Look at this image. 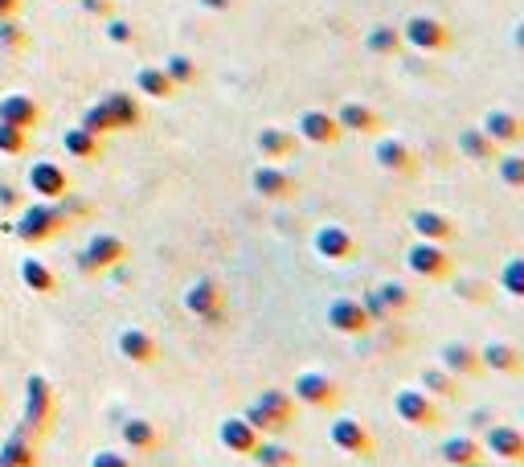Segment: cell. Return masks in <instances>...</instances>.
<instances>
[{"instance_id": "22", "label": "cell", "mask_w": 524, "mask_h": 467, "mask_svg": "<svg viewBox=\"0 0 524 467\" xmlns=\"http://www.w3.org/2000/svg\"><path fill=\"white\" fill-rule=\"evenodd\" d=\"M479 365H484V373H504V377H516L524 373V353L508 341H488L484 349H479Z\"/></svg>"}, {"instance_id": "35", "label": "cell", "mask_w": 524, "mask_h": 467, "mask_svg": "<svg viewBox=\"0 0 524 467\" xmlns=\"http://www.w3.org/2000/svg\"><path fill=\"white\" fill-rule=\"evenodd\" d=\"M136 87H140V95H148V99H172V95H177V82L164 74V66H144V70L136 74Z\"/></svg>"}, {"instance_id": "48", "label": "cell", "mask_w": 524, "mask_h": 467, "mask_svg": "<svg viewBox=\"0 0 524 467\" xmlns=\"http://www.w3.org/2000/svg\"><path fill=\"white\" fill-rule=\"evenodd\" d=\"M86 13H95V17H107L111 13V0H82Z\"/></svg>"}, {"instance_id": "50", "label": "cell", "mask_w": 524, "mask_h": 467, "mask_svg": "<svg viewBox=\"0 0 524 467\" xmlns=\"http://www.w3.org/2000/svg\"><path fill=\"white\" fill-rule=\"evenodd\" d=\"M21 9V0H0V21H5V17H13Z\"/></svg>"}, {"instance_id": "29", "label": "cell", "mask_w": 524, "mask_h": 467, "mask_svg": "<svg viewBox=\"0 0 524 467\" xmlns=\"http://www.w3.org/2000/svg\"><path fill=\"white\" fill-rule=\"evenodd\" d=\"M0 467H37V439H29L21 427L0 447Z\"/></svg>"}, {"instance_id": "34", "label": "cell", "mask_w": 524, "mask_h": 467, "mask_svg": "<svg viewBox=\"0 0 524 467\" xmlns=\"http://www.w3.org/2000/svg\"><path fill=\"white\" fill-rule=\"evenodd\" d=\"M418 386L430 394V398H459V377H451L443 365H426L422 377H418Z\"/></svg>"}, {"instance_id": "46", "label": "cell", "mask_w": 524, "mask_h": 467, "mask_svg": "<svg viewBox=\"0 0 524 467\" xmlns=\"http://www.w3.org/2000/svg\"><path fill=\"white\" fill-rule=\"evenodd\" d=\"M0 41H5V46L13 50V46H25V33H21V25H13L9 17L0 21Z\"/></svg>"}, {"instance_id": "43", "label": "cell", "mask_w": 524, "mask_h": 467, "mask_svg": "<svg viewBox=\"0 0 524 467\" xmlns=\"http://www.w3.org/2000/svg\"><path fill=\"white\" fill-rule=\"evenodd\" d=\"M78 127H86V132H95V136L115 132V123H111V115H107V107H103V103L86 107V115H82V123H78Z\"/></svg>"}, {"instance_id": "33", "label": "cell", "mask_w": 524, "mask_h": 467, "mask_svg": "<svg viewBox=\"0 0 524 467\" xmlns=\"http://www.w3.org/2000/svg\"><path fill=\"white\" fill-rule=\"evenodd\" d=\"M119 435H123V443L131 451H156L160 447V431H156V422H148V418H127L119 427Z\"/></svg>"}, {"instance_id": "40", "label": "cell", "mask_w": 524, "mask_h": 467, "mask_svg": "<svg viewBox=\"0 0 524 467\" xmlns=\"http://www.w3.org/2000/svg\"><path fill=\"white\" fill-rule=\"evenodd\" d=\"M500 291L512 295V300H524V254H516V259L500 267Z\"/></svg>"}, {"instance_id": "5", "label": "cell", "mask_w": 524, "mask_h": 467, "mask_svg": "<svg viewBox=\"0 0 524 467\" xmlns=\"http://www.w3.org/2000/svg\"><path fill=\"white\" fill-rule=\"evenodd\" d=\"M406 267H410V275H418V279H426V283H443V279H451L455 275V254L443 246V242H414L410 250H406Z\"/></svg>"}, {"instance_id": "2", "label": "cell", "mask_w": 524, "mask_h": 467, "mask_svg": "<svg viewBox=\"0 0 524 467\" xmlns=\"http://www.w3.org/2000/svg\"><path fill=\"white\" fill-rule=\"evenodd\" d=\"M402 41L418 54H447L451 50V25L443 17H430V13H414L402 25Z\"/></svg>"}, {"instance_id": "3", "label": "cell", "mask_w": 524, "mask_h": 467, "mask_svg": "<svg viewBox=\"0 0 524 467\" xmlns=\"http://www.w3.org/2000/svg\"><path fill=\"white\" fill-rule=\"evenodd\" d=\"M54 427V390H50V381L33 373L29 377V386H25V422H21V431L29 439H41V435H50Z\"/></svg>"}, {"instance_id": "36", "label": "cell", "mask_w": 524, "mask_h": 467, "mask_svg": "<svg viewBox=\"0 0 524 467\" xmlns=\"http://www.w3.org/2000/svg\"><path fill=\"white\" fill-rule=\"evenodd\" d=\"M21 279H25V287L29 291H37V295H58V275L41 263V259H25L21 263Z\"/></svg>"}, {"instance_id": "41", "label": "cell", "mask_w": 524, "mask_h": 467, "mask_svg": "<svg viewBox=\"0 0 524 467\" xmlns=\"http://www.w3.org/2000/svg\"><path fill=\"white\" fill-rule=\"evenodd\" d=\"M164 74L177 82V87H193V82L201 78V70H197V62L193 58H185V54H172V58H164Z\"/></svg>"}, {"instance_id": "47", "label": "cell", "mask_w": 524, "mask_h": 467, "mask_svg": "<svg viewBox=\"0 0 524 467\" xmlns=\"http://www.w3.org/2000/svg\"><path fill=\"white\" fill-rule=\"evenodd\" d=\"M107 37L119 41V46H127V41H136V29H131L127 21H111V25H107Z\"/></svg>"}, {"instance_id": "39", "label": "cell", "mask_w": 524, "mask_h": 467, "mask_svg": "<svg viewBox=\"0 0 524 467\" xmlns=\"http://www.w3.org/2000/svg\"><path fill=\"white\" fill-rule=\"evenodd\" d=\"M496 177L508 185V189H516V193H524V156L520 152H500L496 156Z\"/></svg>"}, {"instance_id": "1", "label": "cell", "mask_w": 524, "mask_h": 467, "mask_svg": "<svg viewBox=\"0 0 524 467\" xmlns=\"http://www.w3.org/2000/svg\"><path fill=\"white\" fill-rule=\"evenodd\" d=\"M250 427L267 439V435H287L291 431V422H295V398L287 394V390H262L250 406H246V414H242Z\"/></svg>"}, {"instance_id": "45", "label": "cell", "mask_w": 524, "mask_h": 467, "mask_svg": "<svg viewBox=\"0 0 524 467\" xmlns=\"http://www.w3.org/2000/svg\"><path fill=\"white\" fill-rule=\"evenodd\" d=\"M91 467H136V463H131L127 455H119V451H95Z\"/></svg>"}, {"instance_id": "26", "label": "cell", "mask_w": 524, "mask_h": 467, "mask_svg": "<svg viewBox=\"0 0 524 467\" xmlns=\"http://www.w3.org/2000/svg\"><path fill=\"white\" fill-rule=\"evenodd\" d=\"M484 451L496 455V459H508V463H524V431H516V427H488Z\"/></svg>"}, {"instance_id": "49", "label": "cell", "mask_w": 524, "mask_h": 467, "mask_svg": "<svg viewBox=\"0 0 524 467\" xmlns=\"http://www.w3.org/2000/svg\"><path fill=\"white\" fill-rule=\"evenodd\" d=\"M512 46L524 54V21H516V25H512Z\"/></svg>"}, {"instance_id": "14", "label": "cell", "mask_w": 524, "mask_h": 467, "mask_svg": "<svg viewBox=\"0 0 524 467\" xmlns=\"http://www.w3.org/2000/svg\"><path fill=\"white\" fill-rule=\"evenodd\" d=\"M328 328L340 332V336H365L373 332V316L361 300H348V295H340V300L328 304Z\"/></svg>"}, {"instance_id": "24", "label": "cell", "mask_w": 524, "mask_h": 467, "mask_svg": "<svg viewBox=\"0 0 524 467\" xmlns=\"http://www.w3.org/2000/svg\"><path fill=\"white\" fill-rule=\"evenodd\" d=\"M439 365L451 373V377H479L484 373V365H479V349L463 345V341H447L439 349Z\"/></svg>"}, {"instance_id": "16", "label": "cell", "mask_w": 524, "mask_h": 467, "mask_svg": "<svg viewBox=\"0 0 524 467\" xmlns=\"http://www.w3.org/2000/svg\"><path fill=\"white\" fill-rule=\"evenodd\" d=\"M312 246H316L320 259H328V263H348V259H357V238L348 234L344 226H336V222L320 226V230L312 234Z\"/></svg>"}, {"instance_id": "37", "label": "cell", "mask_w": 524, "mask_h": 467, "mask_svg": "<svg viewBox=\"0 0 524 467\" xmlns=\"http://www.w3.org/2000/svg\"><path fill=\"white\" fill-rule=\"evenodd\" d=\"M250 459L258 467H299V455L283 443H267V439H258V447L250 451Z\"/></svg>"}, {"instance_id": "15", "label": "cell", "mask_w": 524, "mask_h": 467, "mask_svg": "<svg viewBox=\"0 0 524 467\" xmlns=\"http://www.w3.org/2000/svg\"><path fill=\"white\" fill-rule=\"evenodd\" d=\"M250 189H254L262 201H287V197H295V193H299L295 177H291V173H283L279 164H258L254 173H250Z\"/></svg>"}, {"instance_id": "30", "label": "cell", "mask_w": 524, "mask_h": 467, "mask_svg": "<svg viewBox=\"0 0 524 467\" xmlns=\"http://www.w3.org/2000/svg\"><path fill=\"white\" fill-rule=\"evenodd\" d=\"M439 459H443L447 467H467V463H475V459H484V443L471 439V435H451V439H443Z\"/></svg>"}, {"instance_id": "19", "label": "cell", "mask_w": 524, "mask_h": 467, "mask_svg": "<svg viewBox=\"0 0 524 467\" xmlns=\"http://www.w3.org/2000/svg\"><path fill=\"white\" fill-rule=\"evenodd\" d=\"M115 349H119V357H127L131 365H156V357H160L156 336L144 332V328H123V332L115 336Z\"/></svg>"}, {"instance_id": "17", "label": "cell", "mask_w": 524, "mask_h": 467, "mask_svg": "<svg viewBox=\"0 0 524 467\" xmlns=\"http://www.w3.org/2000/svg\"><path fill=\"white\" fill-rule=\"evenodd\" d=\"M410 226L422 242H455L459 238V222L451 214H443V209H414L410 214Z\"/></svg>"}, {"instance_id": "21", "label": "cell", "mask_w": 524, "mask_h": 467, "mask_svg": "<svg viewBox=\"0 0 524 467\" xmlns=\"http://www.w3.org/2000/svg\"><path fill=\"white\" fill-rule=\"evenodd\" d=\"M217 439H222V447H226L230 455H250V451L258 447L262 435L250 427L242 414H234V418H222V422H217Z\"/></svg>"}, {"instance_id": "10", "label": "cell", "mask_w": 524, "mask_h": 467, "mask_svg": "<svg viewBox=\"0 0 524 467\" xmlns=\"http://www.w3.org/2000/svg\"><path fill=\"white\" fill-rule=\"evenodd\" d=\"M295 402H303L308 410H336L340 406V386H336V377L328 373H299L295 377Z\"/></svg>"}, {"instance_id": "4", "label": "cell", "mask_w": 524, "mask_h": 467, "mask_svg": "<svg viewBox=\"0 0 524 467\" xmlns=\"http://www.w3.org/2000/svg\"><path fill=\"white\" fill-rule=\"evenodd\" d=\"M393 410H398V418L414 431H434L443 422L439 398H430L422 386H402L398 394H393Z\"/></svg>"}, {"instance_id": "9", "label": "cell", "mask_w": 524, "mask_h": 467, "mask_svg": "<svg viewBox=\"0 0 524 467\" xmlns=\"http://www.w3.org/2000/svg\"><path fill=\"white\" fill-rule=\"evenodd\" d=\"M123 259H127L123 238H115V234H95L91 242L82 246V254H78V271H82V275H99V271L119 267Z\"/></svg>"}, {"instance_id": "28", "label": "cell", "mask_w": 524, "mask_h": 467, "mask_svg": "<svg viewBox=\"0 0 524 467\" xmlns=\"http://www.w3.org/2000/svg\"><path fill=\"white\" fill-rule=\"evenodd\" d=\"M402 25H369L365 29V50L373 58H393V54H402Z\"/></svg>"}, {"instance_id": "6", "label": "cell", "mask_w": 524, "mask_h": 467, "mask_svg": "<svg viewBox=\"0 0 524 467\" xmlns=\"http://www.w3.org/2000/svg\"><path fill=\"white\" fill-rule=\"evenodd\" d=\"M66 222H70V214H66L58 201H37L33 209H25V214H21L17 238H25V242H46V238L62 234Z\"/></svg>"}, {"instance_id": "38", "label": "cell", "mask_w": 524, "mask_h": 467, "mask_svg": "<svg viewBox=\"0 0 524 467\" xmlns=\"http://www.w3.org/2000/svg\"><path fill=\"white\" fill-rule=\"evenodd\" d=\"M62 144H66V152H70V156H78V160H95V156L103 152V136L86 132V127H70Z\"/></svg>"}, {"instance_id": "7", "label": "cell", "mask_w": 524, "mask_h": 467, "mask_svg": "<svg viewBox=\"0 0 524 467\" xmlns=\"http://www.w3.org/2000/svg\"><path fill=\"white\" fill-rule=\"evenodd\" d=\"M365 308H369V316H373V324H389L393 316H402V312H410V304H414V295H410V287L406 283H398V279H385V283H377L365 300H361Z\"/></svg>"}, {"instance_id": "44", "label": "cell", "mask_w": 524, "mask_h": 467, "mask_svg": "<svg viewBox=\"0 0 524 467\" xmlns=\"http://www.w3.org/2000/svg\"><path fill=\"white\" fill-rule=\"evenodd\" d=\"M455 295H459V300H467V304H488L492 287L479 283V279H455Z\"/></svg>"}, {"instance_id": "8", "label": "cell", "mask_w": 524, "mask_h": 467, "mask_svg": "<svg viewBox=\"0 0 524 467\" xmlns=\"http://www.w3.org/2000/svg\"><path fill=\"white\" fill-rule=\"evenodd\" d=\"M185 312L205 320V324H222L226 316V291L217 279H197L185 287Z\"/></svg>"}, {"instance_id": "13", "label": "cell", "mask_w": 524, "mask_h": 467, "mask_svg": "<svg viewBox=\"0 0 524 467\" xmlns=\"http://www.w3.org/2000/svg\"><path fill=\"white\" fill-rule=\"evenodd\" d=\"M373 160H377L381 173H393V177H414L418 173V152L398 136H381L373 144Z\"/></svg>"}, {"instance_id": "11", "label": "cell", "mask_w": 524, "mask_h": 467, "mask_svg": "<svg viewBox=\"0 0 524 467\" xmlns=\"http://www.w3.org/2000/svg\"><path fill=\"white\" fill-rule=\"evenodd\" d=\"M328 439H332V447L336 451H344V455H357V459H369L373 455V435H369V427L361 418H348V414H340V418H332L328 422Z\"/></svg>"}, {"instance_id": "52", "label": "cell", "mask_w": 524, "mask_h": 467, "mask_svg": "<svg viewBox=\"0 0 524 467\" xmlns=\"http://www.w3.org/2000/svg\"><path fill=\"white\" fill-rule=\"evenodd\" d=\"M467 467H488V463H484V459H475V463H467Z\"/></svg>"}, {"instance_id": "31", "label": "cell", "mask_w": 524, "mask_h": 467, "mask_svg": "<svg viewBox=\"0 0 524 467\" xmlns=\"http://www.w3.org/2000/svg\"><path fill=\"white\" fill-rule=\"evenodd\" d=\"M103 107H107V115H111V123H115V132H131V127H140V123H144L140 103L131 99V95H123V91L107 95V99H103Z\"/></svg>"}, {"instance_id": "27", "label": "cell", "mask_w": 524, "mask_h": 467, "mask_svg": "<svg viewBox=\"0 0 524 467\" xmlns=\"http://www.w3.org/2000/svg\"><path fill=\"white\" fill-rule=\"evenodd\" d=\"M254 148L267 164H279V160H287L295 152V132H287V127H262V132L254 136Z\"/></svg>"}, {"instance_id": "23", "label": "cell", "mask_w": 524, "mask_h": 467, "mask_svg": "<svg viewBox=\"0 0 524 467\" xmlns=\"http://www.w3.org/2000/svg\"><path fill=\"white\" fill-rule=\"evenodd\" d=\"M29 185H33V193H41L46 201H62L66 189H70V177H66V168H58L50 160H37L29 168Z\"/></svg>"}, {"instance_id": "12", "label": "cell", "mask_w": 524, "mask_h": 467, "mask_svg": "<svg viewBox=\"0 0 524 467\" xmlns=\"http://www.w3.org/2000/svg\"><path fill=\"white\" fill-rule=\"evenodd\" d=\"M295 140H308V144H316V148H336V144L344 140V127L336 123L332 111L312 107V111H303V115L295 119Z\"/></svg>"}, {"instance_id": "18", "label": "cell", "mask_w": 524, "mask_h": 467, "mask_svg": "<svg viewBox=\"0 0 524 467\" xmlns=\"http://www.w3.org/2000/svg\"><path fill=\"white\" fill-rule=\"evenodd\" d=\"M332 115H336V123L344 127V136H348V132H353V136H377L381 127H385L381 111H373L369 103H340Z\"/></svg>"}, {"instance_id": "51", "label": "cell", "mask_w": 524, "mask_h": 467, "mask_svg": "<svg viewBox=\"0 0 524 467\" xmlns=\"http://www.w3.org/2000/svg\"><path fill=\"white\" fill-rule=\"evenodd\" d=\"M201 5L213 9V13H226V9H230V0H201Z\"/></svg>"}, {"instance_id": "53", "label": "cell", "mask_w": 524, "mask_h": 467, "mask_svg": "<svg viewBox=\"0 0 524 467\" xmlns=\"http://www.w3.org/2000/svg\"><path fill=\"white\" fill-rule=\"evenodd\" d=\"M520 414H524V410H520Z\"/></svg>"}, {"instance_id": "25", "label": "cell", "mask_w": 524, "mask_h": 467, "mask_svg": "<svg viewBox=\"0 0 524 467\" xmlns=\"http://www.w3.org/2000/svg\"><path fill=\"white\" fill-rule=\"evenodd\" d=\"M459 156L471 160V164H496L500 144L484 132V127H463L459 132Z\"/></svg>"}, {"instance_id": "42", "label": "cell", "mask_w": 524, "mask_h": 467, "mask_svg": "<svg viewBox=\"0 0 524 467\" xmlns=\"http://www.w3.org/2000/svg\"><path fill=\"white\" fill-rule=\"evenodd\" d=\"M25 148H29V132H25V127H13V123L0 119V152H5V156H21Z\"/></svg>"}, {"instance_id": "20", "label": "cell", "mask_w": 524, "mask_h": 467, "mask_svg": "<svg viewBox=\"0 0 524 467\" xmlns=\"http://www.w3.org/2000/svg\"><path fill=\"white\" fill-rule=\"evenodd\" d=\"M479 127H484V132H488L500 148H512V144L524 140V115H516V111H508V107H492Z\"/></svg>"}, {"instance_id": "32", "label": "cell", "mask_w": 524, "mask_h": 467, "mask_svg": "<svg viewBox=\"0 0 524 467\" xmlns=\"http://www.w3.org/2000/svg\"><path fill=\"white\" fill-rule=\"evenodd\" d=\"M0 119L29 132V127H37V119H41V107L29 95H5V99H0Z\"/></svg>"}]
</instances>
